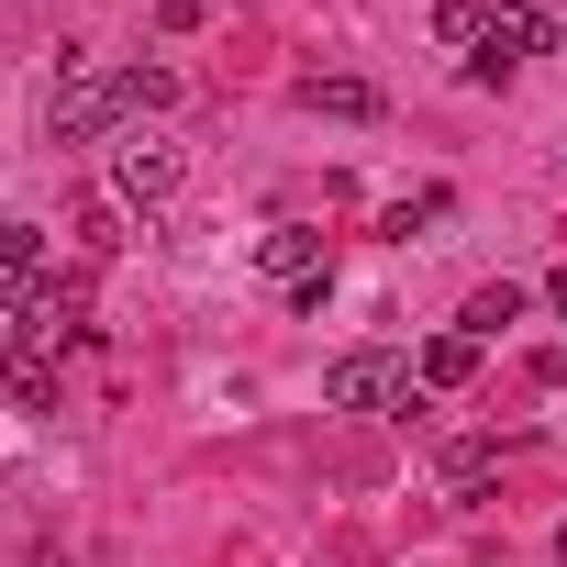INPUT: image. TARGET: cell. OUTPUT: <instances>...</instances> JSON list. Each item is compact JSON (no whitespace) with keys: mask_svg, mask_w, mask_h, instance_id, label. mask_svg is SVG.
<instances>
[{"mask_svg":"<svg viewBox=\"0 0 567 567\" xmlns=\"http://www.w3.org/2000/svg\"><path fill=\"white\" fill-rule=\"evenodd\" d=\"M323 401H334V412H412V401H423V379H412V357L357 346V357H334V368H323Z\"/></svg>","mask_w":567,"mask_h":567,"instance_id":"cell-1","label":"cell"},{"mask_svg":"<svg viewBox=\"0 0 567 567\" xmlns=\"http://www.w3.org/2000/svg\"><path fill=\"white\" fill-rule=\"evenodd\" d=\"M256 278H267V290H290L301 312H323L334 256H323V234H312V223H267V234H256Z\"/></svg>","mask_w":567,"mask_h":567,"instance_id":"cell-2","label":"cell"},{"mask_svg":"<svg viewBox=\"0 0 567 567\" xmlns=\"http://www.w3.org/2000/svg\"><path fill=\"white\" fill-rule=\"evenodd\" d=\"M123 123V68L101 79L90 56H68V79H56V101H45V134L56 145H90V134H112Z\"/></svg>","mask_w":567,"mask_h":567,"instance_id":"cell-3","label":"cell"},{"mask_svg":"<svg viewBox=\"0 0 567 567\" xmlns=\"http://www.w3.org/2000/svg\"><path fill=\"white\" fill-rule=\"evenodd\" d=\"M56 301V278H45V223H0V312H45Z\"/></svg>","mask_w":567,"mask_h":567,"instance_id":"cell-4","label":"cell"},{"mask_svg":"<svg viewBox=\"0 0 567 567\" xmlns=\"http://www.w3.org/2000/svg\"><path fill=\"white\" fill-rule=\"evenodd\" d=\"M545 34H556V23H545V0H501V12H489V45H478L467 68H478V79H501V68L545 56Z\"/></svg>","mask_w":567,"mask_h":567,"instance_id":"cell-5","label":"cell"},{"mask_svg":"<svg viewBox=\"0 0 567 567\" xmlns=\"http://www.w3.org/2000/svg\"><path fill=\"white\" fill-rule=\"evenodd\" d=\"M178 178H189V156H178L167 134H134V145L112 156V200H167Z\"/></svg>","mask_w":567,"mask_h":567,"instance_id":"cell-6","label":"cell"},{"mask_svg":"<svg viewBox=\"0 0 567 567\" xmlns=\"http://www.w3.org/2000/svg\"><path fill=\"white\" fill-rule=\"evenodd\" d=\"M412 379H423V390H467V379H478V334H434V346L412 357Z\"/></svg>","mask_w":567,"mask_h":567,"instance_id":"cell-7","label":"cell"},{"mask_svg":"<svg viewBox=\"0 0 567 567\" xmlns=\"http://www.w3.org/2000/svg\"><path fill=\"white\" fill-rule=\"evenodd\" d=\"M301 112H334V123H379V90H368V79H301Z\"/></svg>","mask_w":567,"mask_h":567,"instance_id":"cell-8","label":"cell"},{"mask_svg":"<svg viewBox=\"0 0 567 567\" xmlns=\"http://www.w3.org/2000/svg\"><path fill=\"white\" fill-rule=\"evenodd\" d=\"M489 478H501V445H489V434H456V445H445V489L467 501V489H489Z\"/></svg>","mask_w":567,"mask_h":567,"instance_id":"cell-9","label":"cell"},{"mask_svg":"<svg viewBox=\"0 0 567 567\" xmlns=\"http://www.w3.org/2000/svg\"><path fill=\"white\" fill-rule=\"evenodd\" d=\"M501 323H523V290H512V278H489V290H467V323H456V334H478V346H489Z\"/></svg>","mask_w":567,"mask_h":567,"instance_id":"cell-10","label":"cell"},{"mask_svg":"<svg viewBox=\"0 0 567 567\" xmlns=\"http://www.w3.org/2000/svg\"><path fill=\"white\" fill-rule=\"evenodd\" d=\"M445 212H456V189H412V200H390V223H379V234H401V245H412V234H423V223H445Z\"/></svg>","mask_w":567,"mask_h":567,"instance_id":"cell-11","label":"cell"},{"mask_svg":"<svg viewBox=\"0 0 567 567\" xmlns=\"http://www.w3.org/2000/svg\"><path fill=\"white\" fill-rule=\"evenodd\" d=\"M123 212H134V200H79V245H90V256H123Z\"/></svg>","mask_w":567,"mask_h":567,"instance_id":"cell-12","label":"cell"},{"mask_svg":"<svg viewBox=\"0 0 567 567\" xmlns=\"http://www.w3.org/2000/svg\"><path fill=\"white\" fill-rule=\"evenodd\" d=\"M178 101V68H123V112H167Z\"/></svg>","mask_w":567,"mask_h":567,"instance_id":"cell-13","label":"cell"},{"mask_svg":"<svg viewBox=\"0 0 567 567\" xmlns=\"http://www.w3.org/2000/svg\"><path fill=\"white\" fill-rule=\"evenodd\" d=\"M12 401H23V412H56V368H45V357H12Z\"/></svg>","mask_w":567,"mask_h":567,"instance_id":"cell-14","label":"cell"},{"mask_svg":"<svg viewBox=\"0 0 567 567\" xmlns=\"http://www.w3.org/2000/svg\"><path fill=\"white\" fill-rule=\"evenodd\" d=\"M434 34H445V45H489V12H478V0H445Z\"/></svg>","mask_w":567,"mask_h":567,"instance_id":"cell-15","label":"cell"},{"mask_svg":"<svg viewBox=\"0 0 567 567\" xmlns=\"http://www.w3.org/2000/svg\"><path fill=\"white\" fill-rule=\"evenodd\" d=\"M156 23H167V34H200V23H212V0H156Z\"/></svg>","mask_w":567,"mask_h":567,"instance_id":"cell-16","label":"cell"},{"mask_svg":"<svg viewBox=\"0 0 567 567\" xmlns=\"http://www.w3.org/2000/svg\"><path fill=\"white\" fill-rule=\"evenodd\" d=\"M545 312H556V323H567V278H545Z\"/></svg>","mask_w":567,"mask_h":567,"instance_id":"cell-17","label":"cell"},{"mask_svg":"<svg viewBox=\"0 0 567 567\" xmlns=\"http://www.w3.org/2000/svg\"><path fill=\"white\" fill-rule=\"evenodd\" d=\"M556 567H567V523H556Z\"/></svg>","mask_w":567,"mask_h":567,"instance_id":"cell-18","label":"cell"},{"mask_svg":"<svg viewBox=\"0 0 567 567\" xmlns=\"http://www.w3.org/2000/svg\"><path fill=\"white\" fill-rule=\"evenodd\" d=\"M0 368H12V334H0Z\"/></svg>","mask_w":567,"mask_h":567,"instance_id":"cell-19","label":"cell"}]
</instances>
